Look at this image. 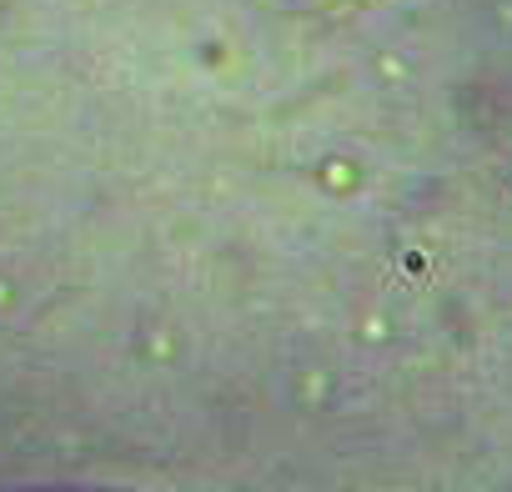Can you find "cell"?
Listing matches in <instances>:
<instances>
[]
</instances>
